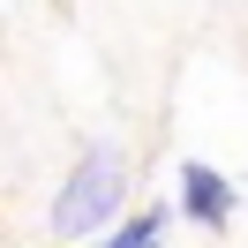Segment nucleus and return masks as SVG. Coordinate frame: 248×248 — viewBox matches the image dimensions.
Segmentation results:
<instances>
[{
    "label": "nucleus",
    "mask_w": 248,
    "mask_h": 248,
    "mask_svg": "<svg viewBox=\"0 0 248 248\" xmlns=\"http://www.w3.org/2000/svg\"><path fill=\"white\" fill-rule=\"evenodd\" d=\"M121 211H128V158L113 143H91L76 158V173L61 181V196H53L46 218H53L61 241H106L121 226Z\"/></svg>",
    "instance_id": "f257e3e1"
},
{
    "label": "nucleus",
    "mask_w": 248,
    "mask_h": 248,
    "mask_svg": "<svg viewBox=\"0 0 248 248\" xmlns=\"http://www.w3.org/2000/svg\"><path fill=\"white\" fill-rule=\"evenodd\" d=\"M181 211L196 218V226H211V233L233 226V181L218 166H203V158H188L181 166Z\"/></svg>",
    "instance_id": "f03ea898"
},
{
    "label": "nucleus",
    "mask_w": 248,
    "mask_h": 248,
    "mask_svg": "<svg viewBox=\"0 0 248 248\" xmlns=\"http://www.w3.org/2000/svg\"><path fill=\"white\" fill-rule=\"evenodd\" d=\"M166 241V211H143V218H121L98 248H158Z\"/></svg>",
    "instance_id": "7ed1b4c3"
}]
</instances>
